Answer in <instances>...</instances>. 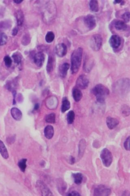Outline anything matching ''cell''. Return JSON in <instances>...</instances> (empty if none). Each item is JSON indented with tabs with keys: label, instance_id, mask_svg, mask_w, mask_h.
Wrapping results in <instances>:
<instances>
[{
	"label": "cell",
	"instance_id": "1",
	"mask_svg": "<svg viewBox=\"0 0 130 196\" xmlns=\"http://www.w3.org/2000/svg\"><path fill=\"white\" fill-rule=\"evenodd\" d=\"M42 18L44 22L50 24L55 19L57 14V8L54 2H46L42 11Z\"/></svg>",
	"mask_w": 130,
	"mask_h": 196
},
{
	"label": "cell",
	"instance_id": "2",
	"mask_svg": "<svg viewBox=\"0 0 130 196\" xmlns=\"http://www.w3.org/2000/svg\"><path fill=\"white\" fill-rule=\"evenodd\" d=\"M83 52V49L79 47L72 53L71 58V70L72 74H76L80 69Z\"/></svg>",
	"mask_w": 130,
	"mask_h": 196
},
{
	"label": "cell",
	"instance_id": "3",
	"mask_svg": "<svg viewBox=\"0 0 130 196\" xmlns=\"http://www.w3.org/2000/svg\"><path fill=\"white\" fill-rule=\"evenodd\" d=\"M92 92L96 97L97 101L99 103H103L109 95V90L105 85L98 84L93 88Z\"/></svg>",
	"mask_w": 130,
	"mask_h": 196
},
{
	"label": "cell",
	"instance_id": "4",
	"mask_svg": "<svg viewBox=\"0 0 130 196\" xmlns=\"http://www.w3.org/2000/svg\"><path fill=\"white\" fill-rule=\"evenodd\" d=\"M100 157L105 167H109L111 165L113 162V157L110 150L106 148L103 149L101 153Z\"/></svg>",
	"mask_w": 130,
	"mask_h": 196
},
{
	"label": "cell",
	"instance_id": "5",
	"mask_svg": "<svg viewBox=\"0 0 130 196\" xmlns=\"http://www.w3.org/2000/svg\"><path fill=\"white\" fill-rule=\"evenodd\" d=\"M103 43V38L100 34L94 35L90 39V45L93 50L97 51L100 50Z\"/></svg>",
	"mask_w": 130,
	"mask_h": 196
},
{
	"label": "cell",
	"instance_id": "6",
	"mask_svg": "<svg viewBox=\"0 0 130 196\" xmlns=\"http://www.w3.org/2000/svg\"><path fill=\"white\" fill-rule=\"evenodd\" d=\"M130 81L129 79H122L117 81L115 85V89L117 92L123 93L129 90Z\"/></svg>",
	"mask_w": 130,
	"mask_h": 196
},
{
	"label": "cell",
	"instance_id": "7",
	"mask_svg": "<svg viewBox=\"0 0 130 196\" xmlns=\"http://www.w3.org/2000/svg\"><path fill=\"white\" fill-rule=\"evenodd\" d=\"M111 190L105 186H97L94 189V196H109L111 195Z\"/></svg>",
	"mask_w": 130,
	"mask_h": 196
},
{
	"label": "cell",
	"instance_id": "8",
	"mask_svg": "<svg viewBox=\"0 0 130 196\" xmlns=\"http://www.w3.org/2000/svg\"><path fill=\"white\" fill-rule=\"evenodd\" d=\"M83 21L85 26L89 29H93L96 26V20L95 18L93 15L89 14L84 17Z\"/></svg>",
	"mask_w": 130,
	"mask_h": 196
},
{
	"label": "cell",
	"instance_id": "9",
	"mask_svg": "<svg viewBox=\"0 0 130 196\" xmlns=\"http://www.w3.org/2000/svg\"><path fill=\"white\" fill-rule=\"evenodd\" d=\"M36 186L40 190L42 196L53 195L51 191L43 181H37Z\"/></svg>",
	"mask_w": 130,
	"mask_h": 196
},
{
	"label": "cell",
	"instance_id": "10",
	"mask_svg": "<svg viewBox=\"0 0 130 196\" xmlns=\"http://www.w3.org/2000/svg\"><path fill=\"white\" fill-rule=\"evenodd\" d=\"M89 84V80L86 76L82 75L78 77L76 82V85L78 88L85 89L88 87Z\"/></svg>",
	"mask_w": 130,
	"mask_h": 196
},
{
	"label": "cell",
	"instance_id": "11",
	"mask_svg": "<svg viewBox=\"0 0 130 196\" xmlns=\"http://www.w3.org/2000/svg\"><path fill=\"white\" fill-rule=\"evenodd\" d=\"M55 52L57 56L63 57L67 54V47L64 43H60L55 46Z\"/></svg>",
	"mask_w": 130,
	"mask_h": 196
},
{
	"label": "cell",
	"instance_id": "12",
	"mask_svg": "<svg viewBox=\"0 0 130 196\" xmlns=\"http://www.w3.org/2000/svg\"><path fill=\"white\" fill-rule=\"evenodd\" d=\"M34 60L36 65L40 67L44 64L45 60V55L42 52H37L34 55Z\"/></svg>",
	"mask_w": 130,
	"mask_h": 196
},
{
	"label": "cell",
	"instance_id": "13",
	"mask_svg": "<svg viewBox=\"0 0 130 196\" xmlns=\"http://www.w3.org/2000/svg\"><path fill=\"white\" fill-rule=\"evenodd\" d=\"M109 43L111 47L114 49H117L120 46L121 39L117 35H113L109 39Z\"/></svg>",
	"mask_w": 130,
	"mask_h": 196
},
{
	"label": "cell",
	"instance_id": "14",
	"mask_svg": "<svg viewBox=\"0 0 130 196\" xmlns=\"http://www.w3.org/2000/svg\"><path fill=\"white\" fill-rule=\"evenodd\" d=\"M106 123L107 127L110 130H113L118 125L119 122L116 118L108 117L106 119Z\"/></svg>",
	"mask_w": 130,
	"mask_h": 196
},
{
	"label": "cell",
	"instance_id": "15",
	"mask_svg": "<svg viewBox=\"0 0 130 196\" xmlns=\"http://www.w3.org/2000/svg\"><path fill=\"white\" fill-rule=\"evenodd\" d=\"M11 113L13 118L17 121H20L22 118V113L21 111L17 108H12L11 110Z\"/></svg>",
	"mask_w": 130,
	"mask_h": 196
},
{
	"label": "cell",
	"instance_id": "16",
	"mask_svg": "<svg viewBox=\"0 0 130 196\" xmlns=\"http://www.w3.org/2000/svg\"><path fill=\"white\" fill-rule=\"evenodd\" d=\"M54 134V130L52 126L48 125L45 128L44 130V134L46 139H52Z\"/></svg>",
	"mask_w": 130,
	"mask_h": 196
},
{
	"label": "cell",
	"instance_id": "17",
	"mask_svg": "<svg viewBox=\"0 0 130 196\" xmlns=\"http://www.w3.org/2000/svg\"><path fill=\"white\" fill-rule=\"evenodd\" d=\"M70 68V65L68 63H64L60 66L59 75L62 78H65L66 76L67 72Z\"/></svg>",
	"mask_w": 130,
	"mask_h": 196
},
{
	"label": "cell",
	"instance_id": "18",
	"mask_svg": "<svg viewBox=\"0 0 130 196\" xmlns=\"http://www.w3.org/2000/svg\"><path fill=\"white\" fill-rule=\"evenodd\" d=\"M114 27L117 30L126 31L128 27L124 22L117 20L114 23Z\"/></svg>",
	"mask_w": 130,
	"mask_h": 196
},
{
	"label": "cell",
	"instance_id": "19",
	"mask_svg": "<svg viewBox=\"0 0 130 196\" xmlns=\"http://www.w3.org/2000/svg\"><path fill=\"white\" fill-rule=\"evenodd\" d=\"M15 17L17 21V25H22L24 20V15L23 12L20 10H17L15 13Z\"/></svg>",
	"mask_w": 130,
	"mask_h": 196
},
{
	"label": "cell",
	"instance_id": "20",
	"mask_svg": "<svg viewBox=\"0 0 130 196\" xmlns=\"http://www.w3.org/2000/svg\"><path fill=\"white\" fill-rule=\"evenodd\" d=\"M0 153L5 159H7L9 158V153L8 150L3 142L1 140H0Z\"/></svg>",
	"mask_w": 130,
	"mask_h": 196
},
{
	"label": "cell",
	"instance_id": "21",
	"mask_svg": "<svg viewBox=\"0 0 130 196\" xmlns=\"http://www.w3.org/2000/svg\"><path fill=\"white\" fill-rule=\"evenodd\" d=\"M73 96L75 102H78L82 99V93L79 89L75 88L73 90Z\"/></svg>",
	"mask_w": 130,
	"mask_h": 196
},
{
	"label": "cell",
	"instance_id": "22",
	"mask_svg": "<svg viewBox=\"0 0 130 196\" xmlns=\"http://www.w3.org/2000/svg\"><path fill=\"white\" fill-rule=\"evenodd\" d=\"M54 64V59L51 55H49L46 66V71L48 73H51L53 71Z\"/></svg>",
	"mask_w": 130,
	"mask_h": 196
},
{
	"label": "cell",
	"instance_id": "23",
	"mask_svg": "<svg viewBox=\"0 0 130 196\" xmlns=\"http://www.w3.org/2000/svg\"><path fill=\"white\" fill-rule=\"evenodd\" d=\"M72 176L74 179V182L76 184L80 185L82 183L83 177L82 173H73Z\"/></svg>",
	"mask_w": 130,
	"mask_h": 196
},
{
	"label": "cell",
	"instance_id": "24",
	"mask_svg": "<svg viewBox=\"0 0 130 196\" xmlns=\"http://www.w3.org/2000/svg\"><path fill=\"white\" fill-rule=\"evenodd\" d=\"M71 108V104L66 98H64L63 100L61 107V111L62 113L66 112Z\"/></svg>",
	"mask_w": 130,
	"mask_h": 196
},
{
	"label": "cell",
	"instance_id": "25",
	"mask_svg": "<svg viewBox=\"0 0 130 196\" xmlns=\"http://www.w3.org/2000/svg\"><path fill=\"white\" fill-rule=\"evenodd\" d=\"M89 8L91 11L97 12L99 10V3L97 1H91L89 3Z\"/></svg>",
	"mask_w": 130,
	"mask_h": 196
},
{
	"label": "cell",
	"instance_id": "26",
	"mask_svg": "<svg viewBox=\"0 0 130 196\" xmlns=\"http://www.w3.org/2000/svg\"><path fill=\"white\" fill-rule=\"evenodd\" d=\"M92 66L91 60L88 58H86L85 61L84 60V66H83L84 71H86L87 73H89L92 69Z\"/></svg>",
	"mask_w": 130,
	"mask_h": 196
},
{
	"label": "cell",
	"instance_id": "27",
	"mask_svg": "<svg viewBox=\"0 0 130 196\" xmlns=\"http://www.w3.org/2000/svg\"><path fill=\"white\" fill-rule=\"evenodd\" d=\"M86 143L85 140H80L79 144V157H82L84 153L85 148H86Z\"/></svg>",
	"mask_w": 130,
	"mask_h": 196
},
{
	"label": "cell",
	"instance_id": "28",
	"mask_svg": "<svg viewBox=\"0 0 130 196\" xmlns=\"http://www.w3.org/2000/svg\"><path fill=\"white\" fill-rule=\"evenodd\" d=\"M75 119V113L73 110L69 111L67 114V120L68 124H72L74 122Z\"/></svg>",
	"mask_w": 130,
	"mask_h": 196
},
{
	"label": "cell",
	"instance_id": "29",
	"mask_svg": "<svg viewBox=\"0 0 130 196\" xmlns=\"http://www.w3.org/2000/svg\"><path fill=\"white\" fill-rule=\"evenodd\" d=\"M12 58L14 62L17 64H19L21 62L22 60V56L19 52H15L12 55Z\"/></svg>",
	"mask_w": 130,
	"mask_h": 196
},
{
	"label": "cell",
	"instance_id": "30",
	"mask_svg": "<svg viewBox=\"0 0 130 196\" xmlns=\"http://www.w3.org/2000/svg\"><path fill=\"white\" fill-rule=\"evenodd\" d=\"M56 115L55 113H51L48 114L45 117V120L49 123H55V122Z\"/></svg>",
	"mask_w": 130,
	"mask_h": 196
},
{
	"label": "cell",
	"instance_id": "31",
	"mask_svg": "<svg viewBox=\"0 0 130 196\" xmlns=\"http://www.w3.org/2000/svg\"><path fill=\"white\" fill-rule=\"evenodd\" d=\"M27 160L26 159H22L18 162V167L22 172H25L26 169L27 168Z\"/></svg>",
	"mask_w": 130,
	"mask_h": 196
},
{
	"label": "cell",
	"instance_id": "32",
	"mask_svg": "<svg viewBox=\"0 0 130 196\" xmlns=\"http://www.w3.org/2000/svg\"><path fill=\"white\" fill-rule=\"evenodd\" d=\"M55 36L52 32H48L45 36V40L47 43H50L54 40Z\"/></svg>",
	"mask_w": 130,
	"mask_h": 196
},
{
	"label": "cell",
	"instance_id": "33",
	"mask_svg": "<svg viewBox=\"0 0 130 196\" xmlns=\"http://www.w3.org/2000/svg\"><path fill=\"white\" fill-rule=\"evenodd\" d=\"M11 23L8 21L0 22V32L7 29L11 26Z\"/></svg>",
	"mask_w": 130,
	"mask_h": 196
},
{
	"label": "cell",
	"instance_id": "34",
	"mask_svg": "<svg viewBox=\"0 0 130 196\" xmlns=\"http://www.w3.org/2000/svg\"><path fill=\"white\" fill-rule=\"evenodd\" d=\"M8 41V36L6 34L1 32H0V46L5 45Z\"/></svg>",
	"mask_w": 130,
	"mask_h": 196
},
{
	"label": "cell",
	"instance_id": "35",
	"mask_svg": "<svg viewBox=\"0 0 130 196\" xmlns=\"http://www.w3.org/2000/svg\"><path fill=\"white\" fill-rule=\"evenodd\" d=\"M30 41V36L29 35L25 34L23 36L22 39V44L24 46H26V45L29 44Z\"/></svg>",
	"mask_w": 130,
	"mask_h": 196
},
{
	"label": "cell",
	"instance_id": "36",
	"mask_svg": "<svg viewBox=\"0 0 130 196\" xmlns=\"http://www.w3.org/2000/svg\"><path fill=\"white\" fill-rule=\"evenodd\" d=\"M4 61L5 65L7 67H10L12 64V61L10 56L7 55L4 58Z\"/></svg>",
	"mask_w": 130,
	"mask_h": 196
},
{
	"label": "cell",
	"instance_id": "37",
	"mask_svg": "<svg viewBox=\"0 0 130 196\" xmlns=\"http://www.w3.org/2000/svg\"><path fill=\"white\" fill-rule=\"evenodd\" d=\"M130 13L129 12H125L124 14L122 15V18L124 22H128L130 20Z\"/></svg>",
	"mask_w": 130,
	"mask_h": 196
},
{
	"label": "cell",
	"instance_id": "38",
	"mask_svg": "<svg viewBox=\"0 0 130 196\" xmlns=\"http://www.w3.org/2000/svg\"><path fill=\"white\" fill-rule=\"evenodd\" d=\"M124 147L125 149L129 151L130 150V136H129L127 138L126 140H125L124 143Z\"/></svg>",
	"mask_w": 130,
	"mask_h": 196
},
{
	"label": "cell",
	"instance_id": "39",
	"mask_svg": "<svg viewBox=\"0 0 130 196\" xmlns=\"http://www.w3.org/2000/svg\"><path fill=\"white\" fill-rule=\"evenodd\" d=\"M127 106H124V108H122V113L124 115H126V116H129L130 114L129 108L128 107L127 108Z\"/></svg>",
	"mask_w": 130,
	"mask_h": 196
},
{
	"label": "cell",
	"instance_id": "40",
	"mask_svg": "<svg viewBox=\"0 0 130 196\" xmlns=\"http://www.w3.org/2000/svg\"><path fill=\"white\" fill-rule=\"evenodd\" d=\"M67 196H80V194L79 193L77 192L76 191H73L72 192H70L67 195Z\"/></svg>",
	"mask_w": 130,
	"mask_h": 196
},
{
	"label": "cell",
	"instance_id": "41",
	"mask_svg": "<svg viewBox=\"0 0 130 196\" xmlns=\"http://www.w3.org/2000/svg\"><path fill=\"white\" fill-rule=\"evenodd\" d=\"M18 33V29L17 27H15L13 29L12 32V34L13 36H16Z\"/></svg>",
	"mask_w": 130,
	"mask_h": 196
},
{
	"label": "cell",
	"instance_id": "42",
	"mask_svg": "<svg viewBox=\"0 0 130 196\" xmlns=\"http://www.w3.org/2000/svg\"><path fill=\"white\" fill-rule=\"evenodd\" d=\"M70 161L72 164H74L75 162V158L73 157V156H71V159H70Z\"/></svg>",
	"mask_w": 130,
	"mask_h": 196
},
{
	"label": "cell",
	"instance_id": "43",
	"mask_svg": "<svg viewBox=\"0 0 130 196\" xmlns=\"http://www.w3.org/2000/svg\"><path fill=\"white\" fill-rule=\"evenodd\" d=\"M39 107H40V105L38 104H35L34 108V110H37L38 109H39Z\"/></svg>",
	"mask_w": 130,
	"mask_h": 196
},
{
	"label": "cell",
	"instance_id": "44",
	"mask_svg": "<svg viewBox=\"0 0 130 196\" xmlns=\"http://www.w3.org/2000/svg\"><path fill=\"white\" fill-rule=\"evenodd\" d=\"M22 1H22V0H14V1H13V2H14V3L17 4H20V3H21Z\"/></svg>",
	"mask_w": 130,
	"mask_h": 196
}]
</instances>
